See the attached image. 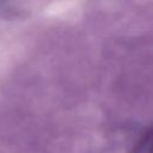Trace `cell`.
Listing matches in <instances>:
<instances>
[{
  "instance_id": "6da1fadb",
  "label": "cell",
  "mask_w": 153,
  "mask_h": 153,
  "mask_svg": "<svg viewBox=\"0 0 153 153\" xmlns=\"http://www.w3.org/2000/svg\"><path fill=\"white\" fill-rule=\"evenodd\" d=\"M151 143H152V131L148 127L146 130H143L135 143L131 147L130 153H151Z\"/></svg>"
}]
</instances>
